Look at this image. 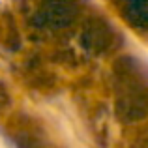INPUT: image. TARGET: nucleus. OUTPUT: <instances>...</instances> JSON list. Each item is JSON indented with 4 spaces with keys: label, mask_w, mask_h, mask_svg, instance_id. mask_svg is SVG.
Here are the masks:
<instances>
[{
    "label": "nucleus",
    "mask_w": 148,
    "mask_h": 148,
    "mask_svg": "<svg viewBox=\"0 0 148 148\" xmlns=\"http://www.w3.org/2000/svg\"><path fill=\"white\" fill-rule=\"evenodd\" d=\"M118 83L116 116L122 122H139L148 116V84L145 83V69L133 56H124L114 64Z\"/></svg>",
    "instance_id": "obj_1"
},
{
    "label": "nucleus",
    "mask_w": 148,
    "mask_h": 148,
    "mask_svg": "<svg viewBox=\"0 0 148 148\" xmlns=\"http://www.w3.org/2000/svg\"><path fill=\"white\" fill-rule=\"evenodd\" d=\"M114 30L105 19L101 17H90L81 32V43L83 47L92 54H103L114 43Z\"/></svg>",
    "instance_id": "obj_3"
},
{
    "label": "nucleus",
    "mask_w": 148,
    "mask_h": 148,
    "mask_svg": "<svg viewBox=\"0 0 148 148\" xmlns=\"http://www.w3.org/2000/svg\"><path fill=\"white\" fill-rule=\"evenodd\" d=\"M127 17L141 28H148V0H127Z\"/></svg>",
    "instance_id": "obj_6"
},
{
    "label": "nucleus",
    "mask_w": 148,
    "mask_h": 148,
    "mask_svg": "<svg viewBox=\"0 0 148 148\" xmlns=\"http://www.w3.org/2000/svg\"><path fill=\"white\" fill-rule=\"evenodd\" d=\"M77 13H79V8L75 6V2L71 0H49L43 8L36 11V15L32 17L34 26H68L75 21Z\"/></svg>",
    "instance_id": "obj_2"
},
{
    "label": "nucleus",
    "mask_w": 148,
    "mask_h": 148,
    "mask_svg": "<svg viewBox=\"0 0 148 148\" xmlns=\"http://www.w3.org/2000/svg\"><path fill=\"white\" fill-rule=\"evenodd\" d=\"M10 139L15 145V148H45L41 130L34 120L26 118V116L13 122L10 130Z\"/></svg>",
    "instance_id": "obj_4"
},
{
    "label": "nucleus",
    "mask_w": 148,
    "mask_h": 148,
    "mask_svg": "<svg viewBox=\"0 0 148 148\" xmlns=\"http://www.w3.org/2000/svg\"><path fill=\"white\" fill-rule=\"evenodd\" d=\"M0 43L8 51H17L21 47V34L15 26L13 17L8 13L0 17Z\"/></svg>",
    "instance_id": "obj_5"
},
{
    "label": "nucleus",
    "mask_w": 148,
    "mask_h": 148,
    "mask_svg": "<svg viewBox=\"0 0 148 148\" xmlns=\"http://www.w3.org/2000/svg\"><path fill=\"white\" fill-rule=\"evenodd\" d=\"M10 103H11V96H10V92H8V88L4 86L2 83H0V112H4L8 107H10Z\"/></svg>",
    "instance_id": "obj_7"
}]
</instances>
